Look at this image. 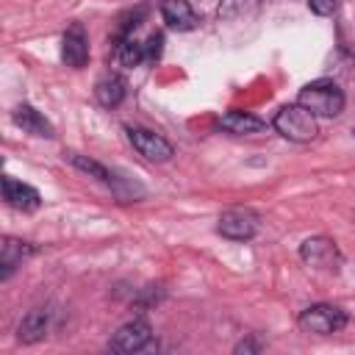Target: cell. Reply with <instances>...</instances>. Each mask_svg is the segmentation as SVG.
I'll return each mask as SVG.
<instances>
[{
	"label": "cell",
	"instance_id": "obj_1",
	"mask_svg": "<svg viewBox=\"0 0 355 355\" xmlns=\"http://www.w3.org/2000/svg\"><path fill=\"white\" fill-rule=\"evenodd\" d=\"M297 103L302 108H308L313 116H338L344 111V92L336 80H327V78H319V80H311L300 89L297 94Z\"/></svg>",
	"mask_w": 355,
	"mask_h": 355
},
{
	"label": "cell",
	"instance_id": "obj_2",
	"mask_svg": "<svg viewBox=\"0 0 355 355\" xmlns=\"http://www.w3.org/2000/svg\"><path fill=\"white\" fill-rule=\"evenodd\" d=\"M272 128H275L283 139H288V141H300V144L316 139V133H319L316 116H313L308 108H302L300 103L280 105L277 114H275V119H272Z\"/></svg>",
	"mask_w": 355,
	"mask_h": 355
},
{
	"label": "cell",
	"instance_id": "obj_3",
	"mask_svg": "<svg viewBox=\"0 0 355 355\" xmlns=\"http://www.w3.org/2000/svg\"><path fill=\"white\" fill-rule=\"evenodd\" d=\"M349 322L347 311L333 305V302H316V305H308L305 311H300L297 316V324L300 330L305 333H313V336H333L338 330H344Z\"/></svg>",
	"mask_w": 355,
	"mask_h": 355
},
{
	"label": "cell",
	"instance_id": "obj_4",
	"mask_svg": "<svg viewBox=\"0 0 355 355\" xmlns=\"http://www.w3.org/2000/svg\"><path fill=\"white\" fill-rule=\"evenodd\" d=\"M153 347V324L139 313L133 319H128L122 327H116V333L108 338V349L119 352V355H130V352H144Z\"/></svg>",
	"mask_w": 355,
	"mask_h": 355
},
{
	"label": "cell",
	"instance_id": "obj_5",
	"mask_svg": "<svg viewBox=\"0 0 355 355\" xmlns=\"http://www.w3.org/2000/svg\"><path fill=\"white\" fill-rule=\"evenodd\" d=\"M300 258H302V263H308L313 269H322V272H338L341 263H344L341 250L336 247V241L324 239V236L305 239L300 244Z\"/></svg>",
	"mask_w": 355,
	"mask_h": 355
},
{
	"label": "cell",
	"instance_id": "obj_6",
	"mask_svg": "<svg viewBox=\"0 0 355 355\" xmlns=\"http://www.w3.org/2000/svg\"><path fill=\"white\" fill-rule=\"evenodd\" d=\"M125 133H128V141L133 144V150H136L141 158L153 161V164H164V161H169V158L175 155L172 141L164 139L161 133L150 130V128H130V125H128Z\"/></svg>",
	"mask_w": 355,
	"mask_h": 355
},
{
	"label": "cell",
	"instance_id": "obj_7",
	"mask_svg": "<svg viewBox=\"0 0 355 355\" xmlns=\"http://www.w3.org/2000/svg\"><path fill=\"white\" fill-rule=\"evenodd\" d=\"M258 225L261 216L252 208H227L216 222V233L230 241H250L258 233Z\"/></svg>",
	"mask_w": 355,
	"mask_h": 355
},
{
	"label": "cell",
	"instance_id": "obj_8",
	"mask_svg": "<svg viewBox=\"0 0 355 355\" xmlns=\"http://www.w3.org/2000/svg\"><path fill=\"white\" fill-rule=\"evenodd\" d=\"M61 58L67 67L80 69L89 61V36L80 22H72L61 36Z\"/></svg>",
	"mask_w": 355,
	"mask_h": 355
},
{
	"label": "cell",
	"instance_id": "obj_9",
	"mask_svg": "<svg viewBox=\"0 0 355 355\" xmlns=\"http://www.w3.org/2000/svg\"><path fill=\"white\" fill-rule=\"evenodd\" d=\"M158 11H161V19L166 22V28H172L178 33L194 31L200 25V17H197V11L191 8L189 0H161Z\"/></svg>",
	"mask_w": 355,
	"mask_h": 355
},
{
	"label": "cell",
	"instance_id": "obj_10",
	"mask_svg": "<svg viewBox=\"0 0 355 355\" xmlns=\"http://www.w3.org/2000/svg\"><path fill=\"white\" fill-rule=\"evenodd\" d=\"M3 200L11 205V208H17V211H36L39 205H42V194L31 186V183H22V180H17V178H11V175H6L3 178Z\"/></svg>",
	"mask_w": 355,
	"mask_h": 355
},
{
	"label": "cell",
	"instance_id": "obj_11",
	"mask_svg": "<svg viewBox=\"0 0 355 355\" xmlns=\"http://www.w3.org/2000/svg\"><path fill=\"white\" fill-rule=\"evenodd\" d=\"M11 119L17 128H22V133H31V136H39V139H53L55 130L50 125V119H44V114H39L33 105L28 103H19L14 111H11Z\"/></svg>",
	"mask_w": 355,
	"mask_h": 355
},
{
	"label": "cell",
	"instance_id": "obj_12",
	"mask_svg": "<svg viewBox=\"0 0 355 355\" xmlns=\"http://www.w3.org/2000/svg\"><path fill=\"white\" fill-rule=\"evenodd\" d=\"M36 255V244L31 241H19V239H3V250H0V280H8L11 272L17 266H22L25 258Z\"/></svg>",
	"mask_w": 355,
	"mask_h": 355
},
{
	"label": "cell",
	"instance_id": "obj_13",
	"mask_svg": "<svg viewBox=\"0 0 355 355\" xmlns=\"http://www.w3.org/2000/svg\"><path fill=\"white\" fill-rule=\"evenodd\" d=\"M47 330H50V311L47 308H33L17 324V338L22 344H36L47 336Z\"/></svg>",
	"mask_w": 355,
	"mask_h": 355
},
{
	"label": "cell",
	"instance_id": "obj_14",
	"mask_svg": "<svg viewBox=\"0 0 355 355\" xmlns=\"http://www.w3.org/2000/svg\"><path fill=\"white\" fill-rule=\"evenodd\" d=\"M216 125H219V130L233 133V136H250V133H258V130L266 128V122L261 116L247 114V111H236V108L227 111V114H222Z\"/></svg>",
	"mask_w": 355,
	"mask_h": 355
},
{
	"label": "cell",
	"instance_id": "obj_15",
	"mask_svg": "<svg viewBox=\"0 0 355 355\" xmlns=\"http://www.w3.org/2000/svg\"><path fill=\"white\" fill-rule=\"evenodd\" d=\"M125 94H128V83H125V78L116 75V72H108V75H103V78L94 83V97H97V103H100L103 108H116V105L125 100Z\"/></svg>",
	"mask_w": 355,
	"mask_h": 355
},
{
	"label": "cell",
	"instance_id": "obj_16",
	"mask_svg": "<svg viewBox=\"0 0 355 355\" xmlns=\"http://www.w3.org/2000/svg\"><path fill=\"white\" fill-rule=\"evenodd\" d=\"M64 158H67V161H69L75 169L86 172L89 178H97L100 183H105V186H111V189L119 183V178H116V175H114L108 166H103L100 161H94V158H86V155H80V153H75V150H67V153H64Z\"/></svg>",
	"mask_w": 355,
	"mask_h": 355
},
{
	"label": "cell",
	"instance_id": "obj_17",
	"mask_svg": "<svg viewBox=\"0 0 355 355\" xmlns=\"http://www.w3.org/2000/svg\"><path fill=\"white\" fill-rule=\"evenodd\" d=\"M114 58H116L122 67H139V64H144V44L130 36V39L114 44Z\"/></svg>",
	"mask_w": 355,
	"mask_h": 355
},
{
	"label": "cell",
	"instance_id": "obj_18",
	"mask_svg": "<svg viewBox=\"0 0 355 355\" xmlns=\"http://www.w3.org/2000/svg\"><path fill=\"white\" fill-rule=\"evenodd\" d=\"M258 3H261V0H219L216 14H219V19L230 22V19H239V17L250 14V11H252Z\"/></svg>",
	"mask_w": 355,
	"mask_h": 355
},
{
	"label": "cell",
	"instance_id": "obj_19",
	"mask_svg": "<svg viewBox=\"0 0 355 355\" xmlns=\"http://www.w3.org/2000/svg\"><path fill=\"white\" fill-rule=\"evenodd\" d=\"M141 44H144V64H153V61L161 58V50H164V33L155 31V33H150Z\"/></svg>",
	"mask_w": 355,
	"mask_h": 355
},
{
	"label": "cell",
	"instance_id": "obj_20",
	"mask_svg": "<svg viewBox=\"0 0 355 355\" xmlns=\"http://www.w3.org/2000/svg\"><path fill=\"white\" fill-rule=\"evenodd\" d=\"M338 3L341 0H308V8L316 14V17H330L338 11Z\"/></svg>",
	"mask_w": 355,
	"mask_h": 355
},
{
	"label": "cell",
	"instance_id": "obj_21",
	"mask_svg": "<svg viewBox=\"0 0 355 355\" xmlns=\"http://www.w3.org/2000/svg\"><path fill=\"white\" fill-rule=\"evenodd\" d=\"M263 349V341H255V338H244V341H239L236 344V355H241V352H261Z\"/></svg>",
	"mask_w": 355,
	"mask_h": 355
}]
</instances>
